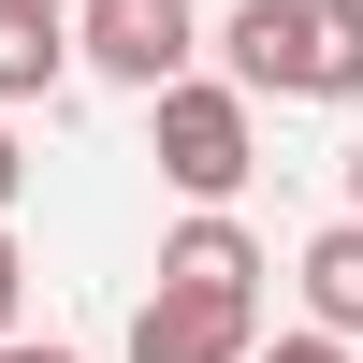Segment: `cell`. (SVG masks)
Segmentation results:
<instances>
[{
    "mask_svg": "<svg viewBox=\"0 0 363 363\" xmlns=\"http://www.w3.org/2000/svg\"><path fill=\"white\" fill-rule=\"evenodd\" d=\"M145 131H160V174L189 203H233L262 174V116H247V87L233 73H174V87H145Z\"/></svg>",
    "mask_w": 363,
    "mask_h": 363,
    "instance_id": "cell-1",
    "label": "cell"
},
{
    "mask_svg": "<svg viewBox=\"0 0 363 363\" xmlns=\"http://www.w3.org/2000/svg\"><path fill=\"white\" fill-rule=\"evenodd\" d=\"M203 44H218V29H203L189 0H73V58L116 73V87H174Z\"/></svg>",
    "mask_w": 363,
    "mask_h": 363,
    "instance_id": "cell-2",
    "label": "cell"
},
{
    "mask_svg": "<svg viewBox=\"0 0 363 363\" xmlns=\"http://www.w3.org/2000/svg\"><path fill=\"white\" fill-rule=\"evenodd\" d=\"M262 349V291H203V277H160L131 306V363H247Z\"/></svg>",
    "mask_w": 363,
    "mask_h": 363,
    "instance_id": "cell-3",
    "label": "cell"
},
{
    "mask_svg": "<svg viewBox=\"0 0 363 363\" xmlns=\"http://www.w3.org/2000/svg\"><path fill=\"white\" fill-rule=\"evenodd\" d=\"M218 58L247 102H306V0H233L218 15Z\"/></svg>",
    "mask_w": 363,
    "mask_h": 363,
    "instance_id": "cell-4",
    "label": "cell"
},
{
    "mask_svg": "<svg viewBox=\"0 0 363 363\" xmlns=\"http://www.w3.org/2000/svg\"><path fill=\"white\" fill-rule=\"evenodd\" d=\"M73 73V15L58 0H0V102H58Z\"/></svg>",
    "mask_w": 363,
    "mask_h": 363,
    "instance_id": "cell-5",
    "label": "cell"
},
{
    "mask_svg": "<svg viewBox=\"0 0 363 363\" xmlns=\"http://www.w3.org/2000/svg\"><path fill=\"white\" fill-rule=\"evenodd\" d=\"M160 277H203V291H262V247H247V218H233V203H203L189 233H160Z\"/></svg>",
    "mask_w": 363,
    "mask_h": 363,
    "instance_id": "cell-6",
    "label": "cell"
},
{
    "mask_svg": "<svg viewBox=\"0 0 363 363\" xmlns=\"http://www.w3.org/2000/svg\"><path fill=\"white\" fill-rule=\"evenodd\" d=\"M306 320H335V335H363V218H335V233H306Z\"/></svg>",
    "mask_w": 363,
    "mask_h": 363,
    "instance_id": "cell-7",
    "label": "cell"
},
{
    "mask_svg": "<svg viewBox=\"0 0 363 363\" xmlns=\"http://www.w3.org/2000/svg\"><path fill=\"white\" fill-rule=\"evenodd\" d=\"M306 102H363V0H306Z\"/></svg>",
    "mask_w": 363,
    "mask_h": 363,
    "instance_id": "cell-8",
    "label": "cell"
},
{
    "mask_svg": "<svg viewBox=\"0 0 363 363\" xmlns=\"http://www.w3.org/2000/svg\"><path fill=\"white\" fill-rule=\"evenodd\" d=\"M247 363H363V335H335V320H306V335H262Z\"/></svg>",
    "mask_w": 363,
    "mask_h": 363,
    "instance_id": "cell-9",
    "label": "cell"
},
{
    "mask_svg": "<svg viewBox=\"0 0 363 363\" xmlns=\"http://www.w3.org/2000/svg\"><path fill=\"white\" fill-rule=\"evenodd\" d=\"M15 306H29V247H15V218H0V335H15Z\"/></svg>",
    "mask_w": 363,
    "mask_h": 363,
    "instance_id": "cell-10",
    "label": "cell"
},
{
    "mask_svg": "<svg viewBox=\"0 0 363 363\" xmlns=\"http://www.w3.org/2000/svg\"><path fill=\"white\" fill-rule=\"evenodd\" d=\"M15 189H29V160H15V131H0V218H15Z\"/></svg>",
    "mask_w": 363,
    "mask_h": 363,
    "instance_id": "cell-11",
    "label": "cell"
},
{
    "mask_svg": "<svg viewBox=\"0 0 363 363\" xmlns=\"http://www.w3.org/2000/svg\"><path fill=\"white\" fill-rule=\"evenodd\" d=\"M0 363H73V349H29V335H0Z\"/></svg>",
    "mask_w": 363,
    "mask_h": 363,
    "instance_id": "cell-12",
    "label": "cell"
},
{
    "mask_svg": "<svg viewBox=\"0 0 363 363\" xmlns=\"http://www.w3.org/2000/svg\"><path fill=\"white\" fill-rule=\"evenodd\" d=\"M349 218H363V131H349Z\"/></svg>",
    "mask_w": 363,
    "mask_h": 363,
    "instance_id": "cell-13",
    "label": "cell"
},
{
    "mask_svg": "<svg viewBox=\"0 0 363 363\" xmlns=\"http://www.w3.org/2000/svg\"><path fill=\"white\" fill-rule=\"evenodd\" d=\"M58 15H73V0H58Z\"/></svg>",
    "mask_w": 363,
    "mask_h": 363,
    "instance_id": "cell-14",
    "label": "cell"
}]
</instances>
